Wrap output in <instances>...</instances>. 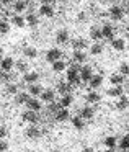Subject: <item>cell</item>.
<instances>
[{"label": "cell", "instance_id": "6da1fadb", "mask_svg": "<svg viewBox=\"0 0 129 152\" xmlns=\"http://www.w3.org/2000/svg\"><path fill=\"white\" fill-rule=\"evenodd\" d=\"M80 64L74 62L70 67H67L66 69V77H67V82L70 83V85H80Z\"/></svg>", "mask_w": 129, "mask_h": 152}, {"label": "cell", "instance_id": "7a4b0ae2", "mask_svg": "<svg viewBox=\"0 0 129 152\" xmlns=\"http://www.w3.org/2000/svg\"><path fill=\"white\" fill-rule=\"evenodd\" d=\"M109 17H111V20L119 21L124 17V8H122L121 5H113V7L109 8Z\"/></svg>", "mask_w": 129, "mask_h": 152}, {"label": "cell", "instance_id": "3957f363", "mask_svg": "<svg viewBox=\"0 0 129 152\" xmlns=\"http://www.w3.org/2000/svg\"><path fill=\"white\" fill-rule=\"evenodd\" d=\"M60 57H62V51L57 49V48H52V49H49L46 53V61L47 62H56V61H60Z\"/></svg>", "mask_w": 129, "mask_h": 152}, {"label": "cell", "instance_id": "277c9868", "mask_svg": "<svg viewBox=\"0 0 129 152\" xmlns=\"http://www.w3.org/2000/svg\"><path fill=\"white\" fill-rule=\"evenodd\" d=\"M21 119H23L25 123H30V124H36L38 119H39V116H38L36 111H31V110H28V111L21 113Z\"/></svg>", "mask_w": 129, "mask_h": 152}, {"label": "cell", "instance_id": "5b68a950", "mask_svg": "<svg viewBox=\"0 0 129 152\" xmlns=\"http://www.w3.org/2000/svg\"><path fill=\"white\" fill-rule=\"evenodd\" d=\"M93 75H95V74H93L92 66H83L82 69H80V80H82V82H87V83H88L90 79H92Z\"/></svg>", "mask_w": 129, "mask_h": 152}, {"label": "cell", "instance_id": "8992f818", "mask_svg": "<svg viewBox=\"0 0 129 152\" xmlns=\"http://www.w3.org/2000/svg\"><path fill=\"white\" fill-rule=\"evenodd\" d=\"M101 83H103V77L98 75V74H95V75L90 79V82H88V90L92 92V90L100 88V87H101Z\"/></svg>", "mask_w": 129, "mask_h": 152}, {"label": "cell", "instance_id": "52a82bcc", "mask_svg": "<svg viewBox=\"0 0 129 152\" xmlns=\"http://www.w3.org/2000/svg\"><path fill=\"white\" fill-rule=\"evenodd\" d=\"M15 66V61L13 57H4L0 61V70H5V72H10Z\"/></svg>", "mask_w": 129, "mask_h": 152}, {"label": "cell", "instance_id": "ba28073f", "mask_svg": "<svg viewBox=\"0 0 129 152\" xmlns=\"http://www.w3.org/2000/svg\"><path fill=\"white\" fill-rule=\"evenodd\" d=\"M39 100H41V102H46V103L54 102V100H56V92H54V90H51V88L43 90V93L39 95Z\"/></svg>", "mask_w": 129, "mask_h": 152}, {"label": "cell", "instance_id": "9c48e42d", "mask_svg": "<svg viewBox=\"0 0 129 152\" xmlns=\"http://www.w3.org/2000/svg\"><path fill=\"white\" fill-rule=\"evenodd\" d=\"M41 134H43V132H41V129L38 128V126H30V128L25 131V136L30 137V139H39Z\"/></svg>", "mask_w": 129, "mask_h": 152}, {"label": "cell", "instance_id": "30bf717a", "mask_svg": "<svg viewBox=\"0 0 129 152\" xmlns=\"http://www.w3.org/2000/svg\"><path fill=\"white\" fill-rule=\"evenodd\" d=\"M26 8H28V2H26V0H15V2H13V12L17 15L23 13Z\"/></svg>", "mask_w": 129, "mask_h": 152}, {"label": "cell", "instance_id": "8fae6325", "mask_svg": "<svg viewBox=\"0 0 129 152\" xmlns=\"http://www.w3.org/2000/svg\"><path fill=\"white\" fill-rule=\"evenodd\" d=\"M108 96H113V98H119L121 95H124V88L122 85H113L111 88H108Z\"/></svg>", "mask_w": 129, "mask_h": 152}, {"label": "cell", "instance_id": "7c38bea8", "mask_svg": "<svg viewBox=\"0 0 129 152\" xmlns=\"http://www.w3.org/2000/svg\"><path fill=\"white\" fill-rule=\"evenodd\" d=\"M43 90L44 88L39 83H31V85H28V93H30V96H34V98H38L43 93Z\"/></svg>", "mask_w": 129, "mask_h": 152}, {"label": "cell", "instance_id": "4fadbf2b", "mask_svg": "<svg viewBox=\"0 0 129 152\" xmlns=\"http://www.w3.org/2000/svg\"><path fill=\"white\" fill-rule=\"evenodd\" d=\"M26 108L28 110H31V111H39L41 110V100H38V98H34V96H31L30 100L26 102Z\"/></svg>", "mask_w": 129, "mask_h": 152}, {"label": "cell", "instance_id": "5bb4252c", "mask_svg": "<svg viewBox=\"0 0 129 152\" xmlns=\"http://www.w3.org/2000/svg\"><path fill=\"white\" fill-rule=\"evenodd\" d=\"M101 36L105 38V39H109V41L114 38V31H113L111 25H108V23L103 25V26H101Z\"/></svg>", "mask_w": 129, "mask_h": 152}, {"label": "cell", "instance_id": "9a60e30c", "mask_svg": "<svg viewBox=\"0 0 129 152\" xmlns=\"http://www.w3.org/2000/svg\"><path fill=\"white\" fill-rule=\"evenodd\" d=\"M129 108V98L126 95H121L118 98V102H116V110H119V111H124V110Z\"/></svg>", "mask_w": 129, "mask_h": 152}, {"label": "cell", "instance_id": "2e32d148", "mask_svg": "<svg viewBox=\"0 0 129 152\" xmlns=\"http://www.w3.org/2000/svg\"><path fill=\"white\" fill-rule=\"evenodd\" d=\"M25 21H26V25L31 28H36L38 25H39V18H38L36 13H28L26 17H25Z\"/></svg>", "mask_w": 129, "mask_h": 152}, {"label": "cell", "instance_id": "e0dca14e", "mask_svg": "<svg viewBox=\"0 0 129 152\" xmlns=\"http://www.w3.org/2000/svg\"><path fill=\"white\" fill-rule=\"evenodd\" d=\"M23 80L28 83V85H31V83H38V80H39V74L38 72H26L23 75Z\"/></svg>", "mask_w": 129, "mask_h": 152}, {"label": "cell", "instance_id": "ac0fdd59", "mask_svg": "<svg viewBox=\"0 0 129 152\" xmlns=\"http://www.w3.org/2000/svg\"><path fill=\"white\" fill-rule=\"evenodd\" d=\"M93 115H95V110H93L92 106H85V108H82L79 113V116L82 119H92Z\"/></svg>", "mask_w": 129, "mask_h": 152}, {"label": "cell", "instance_id": "d6986e66", "mask_svg": "<svg viewBox=\"0 0 129 152\" xmlns=\"http://www.w3.org/2000/svg\"><path fill=\"white\" fill-rule=\"evenodd\" d=\"M56 41L59 44H66L67 41H69V31L67 30H59L56 33Z\"/></svg>", "mask_w": 129, "mask_h": 152}, {"label": "cell", "instance_id": "ffe728a7", "mask_svg": "<svg viewBox=\"0 0 129 152\" xmlns=\"http://www.w3.org/2000/svg\"><path fill=\"white\" fill-rule=\"evenodd\" d=\"M100 100H101V96H100V93H96L95 90L88 92V93H87V96H85V102L90 103V105H93V103H98Z\"/></svg>", "mask_w": 129, "mask_h": 152}, {"label": "cell", "instance_id": "44dd1931", "mask_svg": "<svg viewBox=\"0 0 129 152\" xmlns=\"http://www.w3.org/2000/svg\"><path fill=\"white\" fill-rule=\"evenodd\" d=\"M72 48H74V51H83L85 48H88V44H87L85 39H82V38H77V39L72 41Z\"/></svg>", "mask_w": 129, "mask_h": 152}, {"label": "cell", "instance_id": "7402d4cb", "mask_svg": "<svg viewBox=\"0 0 129 152\" xmlns=\"http://www.w3.org/2000/svg\"><path fill=\"white\" fill-rule=\"evenodd\" d=\"M54 116H56L57 121L64 123V121H67V119L70 118V113H69V110H67V108H60V110H59V111H57Z\"/></svg>", "mask_w": 129, "mask_h": 152}, {"label": "cell", "instance_id": "603a6c76", "mask_svg": "<svg viewBox=\"0 0 129 152\" xmlns=\"http://www.w3.org/2000/svg\"><path fill=\"white\" fill-rule=\"evenodd\" d=\"M111 48L114 51H122L126 48L124 39H122V38H113V39H111Z\"/></svg>", "mask_w": 129, "mask_h": 152}, {"label": "cell", "instance_id": "cb8c5ba5", "mask_svg": "<svg viewBox=\"0 0 129 152\" xmlns=\"http://www.w3.org/2000/svg\"><path fill=\"white\" fill-rule=\"evenodd\" d=\"M70 90H72V85H70L69 82H60V83H57V92H59L60 95H69Z\"/></svg>", "mask_w": 129, "mask_h": 152}, {"label": "cell", "instance_id": "d4e9b609", "mask_svg": "<svg viewBox=\"0 0 129 152\" xmlns=\"http://www.w3.org/2000/svg\"><path fill=\"white\" fill-rule=\"evenodd\" d=\"M103 144L108 149H114L116 145H118V137H116V136H106V137L103 139Z\"/></svg>", "mask_w": 129, "mask_h": 152}, {"label": "cell", "instance_id": "484cf974", "mask_svg": "<svg viewBox=\"0 0 129 152\" xmlns=\"http://www.w3.org/2000/svg\"><path fill=\"white\" fill-rule=\"evenodd\" d=\"M10 21L15 25L17 28H23L25 25H26V21H25V17H21V15H12V18H10Z\"/></svg>", "mask_w": 129, "mask_h": 152}, {"label": "cell", "instance_id": "4316f807", "mask_svg": "<svg viewBox=\"0 0 129 152\" xmlns=\"http://www.w3.org/2000/svg\"><path fill=\"white\" fill-rule=\"evenodd\" d=\"M39 15L43 17H54V7L52 5H41L39 7Z\"/></svg>", "mask_w": 129, "mask_h": 152}, {"label": "cell", "instance_id": "83f0119b", "mask_svg": "<svg viewBox=\"0 0 129 152\" xmlns=\"http://www.w3.org/2000/svg\"><path fill=\"white\" fill-rule=\"evenodd\" d=\"M30 98H31L30 93H26V92H21V93H17V95H15V102H17L18 105H26V102Z\"/></svg>", "mask_w": 129, "mask_h": 152}, {"label": "cell", "instance_id": "f1b7e54d", "mask_svg": "<svg viewBox=\"0 0 129 152\" xmlns=\"http://www.w3.org/2000/svg\"><path fill=\"white\" fill-rule=\"evenodd\" d=\"M72 102H74V98H72V95H62L60 96V100H59V105H60V108H69L70 105H72Z\"/></svg>", "mask_w": 129, "mask_h": 152}, {"label": "cell", "instance_id": "f546056e", "mask_svg": "<svg viewBox=\"0 0 129 152\" xmlns=\"http://www.w3.org/2000/svg\"><path fill=\"white\" fill-rule=\"evenodd\" d=\"M109 82H111L113 85H122V83H124V77H122L119 72L111 74V77H109Z\"/></svg>", "mask_w": 129, "mask_h": 152}, {"label": "cell", "instance_id": "4dcf8cb0", "mask_svg": "<svg viewBox=\"0 0 129 152\" xmlns=\"http://www.w3.org/2000/svg\"><path fill=\"white\" fill-rule=\"evenodd\" d=\"M90 38L92 39H95V41H100L101 39V28H98V26H92L90 28Z\"/></svg>", "mask_w": 129, "mask_h": 152}, {"label": "cell", "instance_id": "1f68e13d", "mask_svg": "<svg viewBox=\"0 0 129 152\" xmlns=\"http://www.w3.org/2000/svg\"><path fill=\"white\" fill-rule=\"evenodd\" d=\"M87 61V54L83 51H74V62L77 64H82Z\"/></svg>", "mask_w": 129, "mask_h": 152}, {"label": "cell", "instance_id": "d6a6232c", "mask_svg": "<svg viewBox=\"0 0 129 152\" xmlns=\"http://www.w3.org/2000/svg\"><path fill=\"white\" fill-rule=\"evenodd\" d=\"M8 33H10V23H8V20L0 18V34L4 36V34H8Z\"/></svg>", "mask_w": 129, "mask_h": 152}, {"label": "cell", "instance_id": "836d02e7", "mask_svg": "<svg viewBox=\"0 0 129 152\" xmlns=\"http://www.w3.org/2000/svg\"><path fill=\"white\" fill-rule=\"evenodd\" d=\"M23 54L28 57V59H34V57L38 56V51H36V48H33V46H26L23 49Z\"/></svg>", "mask_w": 129, "mask_h": 152}, {"label": "cell", "instance_id": "e575fe53", "mask_svg": "<svg viewBox=\"0 0 129 152\" xmlns=\"http://www.w3.org/2000/svg\"><path fill=\"white\" fill-rule=\"evenodd\" d=\"M15 67H17V70L18 72H23V74H26L28 72V62L26 61H15Z\"/></svg>", "mask_w": 129, "mask_h": 152}, {"label": "cell", "instance_id": "d590c367", "mask_svg": "<svg viewBox=\"0 0 129 152\" xmlns=\"http://www.w3.org/2000/svg\"><path fill=\"white\" fill-rule=\"evenodd\" d=\"M72 126L75 129H79V131H82V129L85 128V123H83V119L80 118V116H74L72 118Z\"/></svg>", "mask_w": 129, "mask_h": 152}, {"label": "cell", "instance_id": "8d00e7d4", "mask_svg": "<svg viewBox=\"0 0 129 152\" xmlns=\"http://www.w3.org/2000/svg\"><path fill=\"white\" fill-rule=\"evenodd\" d=\"M52 70L57 74L64 72V70H66V62H64V61H56V62H52Z\"/></svg>", "mask_w": 129, "mask_h": 152}, {"label": "cell", "instance_id": "74e56055", "mask_svg": "<svg viewBox=\"0 0 129 152\" xmlns=\"http://www.w3.org/2000/svg\"><path fill=\"white\" fill-rule=\"evenodd\" d=\"M90 53H92V56H98V54H101V53H103V44H101V43L92 44V48H90Z\"/></svg>", "mask_w": 129, "mask_h": 152}, {"label": "cell", "instance_id": "f35d334b", "mask_svg": "<svg viewBox=\"0 0 129 152\" xmlns=\"http://www.w3.org/2000/svg\"><path fill=\"white\" fill-rule=\"evenodd\" d=\"M119 149H121V151H129V134L122 136V137L119 139Z\"/></svg>", "mask_w": 129, "mask_h": 152}, {"label": "cell", "instance_id": "ab89813d", "mask_svg": "<svg viewBox=\"0 0 129 152\" xmlns=\"http://www.w3.org/2000/svg\"><path fill=\"white\" fill-rule=\"evenodd\" d=\"M13 75L10 72H5V70H0V82H5V83H10Z\"/></svg>", "mask_w": 129, "mask_h": 152}, {"label": "cell", "instance_id": "60d3db41", "mask_svg": "<svg viewBox=\"0 0 129 152\" xmlns=\"http://www.w3.org/2000/svg\"><path fill=\"white\" fill-rule=\"evenodd\" d=\"M5 87H7L5 90H7L8 95H17V93H18V85H17V83H12L10 82V83H7Z\"/></svg>", "mask_w": 129, "mask_h": 152}, {"label": "cell", "instance_id": "b9f144b4", "mask_svg": "<svg viewBox=\"0 0 129 152\" xmlns=\"http://www.w3.org/2000/svg\"><path fill=\"white\" fill-rule=\"evenodd\" d=\"M60 110V105L57 102H51V103H47V111L49 113H54V115H56L57 111H59Z\"/></svg>", "mask_w": 129, "mask_h": 152}, {"label": "cell", "instance_id": "7bdbcfd3", "mask_svg": "<svg viewBox=\"0 0 129 152\" xmlns=\"http://www.w3.org/2000/svg\"><path fill=\"white\" fill-rule=\"evenodd\" d=\"M119 74H121L122 77H129V64H121V66H119Z\"/></svg>", "mask_w": 129, "mask_h": 152}, {"label": "cell", "instance_id": "ee69618b", "mask_svg": "<svg viewBox=\"0 0 129 152\" xmlns=\"http://www.w3.org/2000/svg\"><path fill=\"white\" fill-rule=\"evenodd\" d=\"M8 149V142L5 139H0V152H5Z\"/></svg>", "mask_w": 129, "mask_h": 152}, {"label": "cell", "instance_id": "f6af8a7d", "mask_svg": "<svg viewBox=\"0 0 129 152\" xmlns=\"http://www.w3.org/2000/svg\"><path fill=\"white\" fill-rule=\"evenodd\" d=\"M5 136H7V128H5V126H2V124H0V139H4Z\"/></svg>", "mask_w": 129, "mask_h": 152}, {"label": "cell", "instance_id": "bcb514c9", "mask_svg": "<svg viewBox=\"0 0 129 152\" xmlns=\"http://www.w3.org/2000/svg\"><path fill=\"white\" fill-rule=\"evenodd\" d=\"M12 4H13V0H0V5L2 7H10Z\"/></svg>", "mask_w": 129, "mask_h": 152}, {"label": "cell", "instance_id": "7dc6e473", "mask_svg": "<svg viewBox=\"0 0 129 152\" xmlns=\"http://www.w3.org/2000/svg\"><path fill=\"white\" fill-rule=\"evenodd\" d=\"M41 2H43L44 5H52L54 2H56V0H41Z\"/></svg>", "mask_w": 129, "mask_h": 152}, {"label": "cell", "instance_id": "c3c4849f", "mask_svg": "<svg viewBox=\"0 0 129 152\" xmlns=\"http://www.w3.org/2000/svg\"><path fill=\"white\" fill-rule=\"evenodd\" d=\"M82 152H93V149H92V147H83Z\"/></svg>", "mask_w": 129, "mask_h": 152}, {"label": "cell", "instance_id": "681fc988", "mask_svg": "<svg viewBox=\"0 0 129 152\" xmlns=\"http://www.w3.org/2000/svg\"><path fill=\"white\" fill-rule=\"evenodd\" d=\"M79 20H80V21L85 20V13H79Z\"/></svg>", "mask_w": 129, "mask_h": 152}, {"label": "cell", "instance_id": "f907efd6", "mask_svg": "<svg viewBox=\"0 0 129 152\" xmlns=\"http://www.w3.org/2000/svg\"><path fill=\"white\" fill-rule=\"evenodd\" d=\"M2 59H4V51L0 49V61H2Z\"/></svg>", "mask_w": 129, "mask_h": 152}, {"label": "cell", "instance_id": "816d5d0a", "mask_svg": "<svg viewBox=\"0 0 129 152\" xmlns=\"http://www.w3.org/2000/svg\"><path fill=\"white\" fill-rule=\"evenodd\" d=\"M126 36H128V39H129V26H128V31H126Z\"/></svg>", "mask_w": 129, "mask_h": 152}, {"label": "cell", "instance_id": "f5cc1de1", "mask_svg": "<svg viewBox=\"0 0 129 152\" xmlns=\"http://www.w3.org/2000/svg\"><path fill=\"white\" fill-rule=\"evenodd\" d=\"M105 152H116L114 149H108V151H105Z\"/></svg>", "mask_w": 129, "mask_h": 152}, {"label": "cell", "instance_id": "db71d44e", "mask_svg": "<svg viewBox=\"0 0 129 152\" xmlns=\"http://www.w3.org/2000/svg\"><path fill=\"white\" fill-rule=\"evenodd\" d=\"M126 13H128V17H129V7H128V8H126Z\"/></svg>", "mask_w": 129, "mask_h": 152}, {"label": "cell", "instance_id": "11a10c76", "mask_svg": "<svg viewBox=\"0 0 129 152\" xmlns=\"http://www.w3.org/2000/svg\"><path fill=\"white\" fill-rule=\"evenodd\" d=\"M2 10H4V7H2V5H0V13H2Z\"/></svg>", "mask_w": 129, "mask_h": 152}, {"label": "cell", "instance_id": "9f6ffc18", "mask_svg": "<svg viewBox=\"0 0 129 152\" xmlns=\"http://www.w3.org/2000/svg\"><path fill=\"white\" fill-rule=\"evenodd\" d=\"M121 152H129V151H121Z\"/></svg>", "mask_w": 129, "mask_h": 152}, {"label": "cell", "instance_id": "6f0895ef", "mask_svg": "<svg viewBox=\"0 0 129 152\" xmlns=\"http://www.w3.org/2000/svg\"><path fill=\"white\" fill-rule=\"evenodd\" d=\"M52 152H59V151H52Z\"/></svg>", "mask_w": 129, "mask_h": 152}, {"label": "cell", "instance_id": "680465c9", "mask_svg": "<svg viewBox=\"0 0 129 152\" xmlns=\"http://www.w3.org/2000/svg\"><path fill=\"white\" fill-rule=\"evenodd\" d=\"M26 2H28V0H26Z\"/></svg>", "mask_w": 129, "mask_h": 152}]
</instances>
